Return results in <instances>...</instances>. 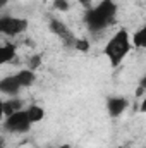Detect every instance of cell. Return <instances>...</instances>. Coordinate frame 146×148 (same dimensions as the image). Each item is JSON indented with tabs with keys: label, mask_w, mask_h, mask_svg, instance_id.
<instances>
[{
	"label": "cell",
	"mask_w": 146,
	"mask_h": 148,
	"mask_svg": "<svg viewBox=\"0 0 146 148\" xmlns=\"http://www.w3.org/2000/svg\"><path fill=\"white\" fill-rule=\"evenodd\" d=\"M117 17V2L115 0H100L95 7H89L84 12V24L88 31L100 33L107 29Z\"/></svg>",
	"instance_id": "cell-1"
},
{
	"label": "cell",
	"mask_w": 146,
	"mask_h": 148,
	"mask_svg": "<svg viewBox=\"0 0 146 148\" xmlns=\"http://www.w3.org/2000/svg\"><path fill=\"white\" fill-rule=\"evenodd\" d=\"M134 47H132V38L129 35V31L126 29V28H120V29H117L110 40L105 43V47H103V55L108 59L110 66L115 69V67H119L122 62H124V59L129 55V52L132 50Z\"/></svg>",
	"instance_id": "cell-2"
},
{
	"label": "cell",
	"mask_w": 146,
	"mask_h": 148,
	"mask_svg": "<svg viewBox=\"0 0 146 148\" xmlns=\"http://www.w3.org/2000/svg\"><path fill=\"white\" fill-rule=\"evenodd\" d=\"M33 126L35 124L31 122L26 109H21V110L14 112L12 115L3 119V129L7 133H12V134H26V133H29V129Z\"/></svg>",
	"instance_id": "cell-3"
},
{
	"label": "cell",
	"mask_w": 146,
	"mask_h": 148,
	"mask_svg": "<svg viewBox=\"0 0 146 148\" xmlns=\"http://www.w3.org/2000/svg\"><path fill=\"white\" fill-rule=\"evenodd\" d=\"M29 28V21L24 17H17V16H2L0 17V33L5 36H17L21 33H24Z\"/></svg>",
	"instance_id": "cell-4"
},
{
	"label": "cell",
	"mask_w": 146,
	"mask_h": 148,
	"mask_svg": "<svg viewBox=\"0 0 146 148\" xmlns=\"http://www.w3.org/2000/svg\"><path fill=\"white\" fill-rule=\"evenodd\" d=\"M48 29H50V33H53L55 36L59 38L64 45L74 47V43H76V40H77V36H74V33L71 31V28H67V24L62 23L60 19L52 17V19L48 21Z\"/></svg>",
	"instance_id": "cell-5"
},
{
	"label": "cell",
	"mask_w": 146,
	"mask_h": 148,
	"mask_svg": "<svg viewBox=\"0 0 146 148\" xmlns=\"http://www.w3.org/2000/svg\"><path fill=\"white\" fill-rule=\"evenodd\" d=\"M129 100L126 98V97H108L107 98V102H105V109L108 112L110 117H119V115H122L124 112L129 109Z\"/></svg>",
	"instance_id": "cell-6"
},
{
	"label": "cell",
	"mask_w": 146,
	"mask_h": 148,
	"mask_svg": "<svg viewBox=\"0 0 146 148\" xmlns=\"http://www.w3.org/2000/svg\"><path fill=\"white\" fill-rule=\"evenodd\" d=\"M21 90H23V86H21V83H19V79H17L16 74L3 76V77L0 79V91H2L3 95H7V97H16Z\"/></svg>",
	"instance_id": "cell-7"
},
{
	"label": "cell",
	"mask_w": 146,
	"mask_h": 148,
	"mask_svg": "<svg viewBox=\"0 0 146 148\" xmlns=\"http://www.w3.org/2000/svg\"><path fill=\"white\" fill-rule=\"evenodd\" d=\"M16 76H17V79H19L23 90H24V88H31V86L36 83V71H33V69H29V67L17 71Z\"/></svg>",
	"instance_id": "cell-8"
},
{
	"label": "cell",
	"mask_w": 146,
	"mask_h": 148,
	"mask_svg": "<svg viewBox=\"0 0 146 148\" xmlns=\"http://www.w3.org/2000/svg\"><path fill=\"white\" fill-rule=\"evenodd\" d=\"M21 109H24V107H23V102H21L19 98H16V97H10L9 100L2 102V112H3V115H5V117L12 115L14 112L21 110Z\"/></svg>",
	"instance_id": "cell-9"
},
{
	"label": "cell",
	"mask_w": 146,
	"mask_h": 148,
	"mask_svg": "<svg viewBox=\"0 0 146 148\" xmlns=\"http://www.w3.org/2000/svg\"><path fill=\"white\" fill-rule=\"evenodd\" d=\"M16 59V47L12 43H5L0 47V64H9L14 62Z\"/></svg>",
	"instance_id": "cell-10"
},
{
	"label": "cell",
	"mask_w": 146,
	"mask_h": 148,
	"mask_svg": "<svg viewBox=\"0 0 146 148\" xmlns=\"http://www.w3.org/2000/svg\"><path fill=\"white\" fill-rule=\"evenodd\" d=\"M132 47L134 48H139V50H145L146 48V24H143L141 28H138L134 33H132Z\"/></svg>",
	"instance_id": "cell-11"
},
{
	"label": "cell",
	"mask_w": 146,
	"mask_h": 148,
	"mask_svg": "<svg viewBox=\"0 0 146 148\" xmlns=\"http://www.w3.org/2000/svg\"><path fill=\"white\" fill-rule=\"evenodd\" d=\"M26 110H28V115H29V119H31L33 124L41 122V121L45 119V115H46L45 109H43L41 105H36V103H31L29 107H26Z\"/></svg>",
	"instance_id": "cell-12"
},
{
	"label": "cell",
	"mask_w": 146,
	"mask_h": 148,
	"mask_svg": "<svg viewBox=\"0 0 146 148\" xmlns=\"http://www.w3.org/2000/svg\"><path fill=\"white\" fill-rule=\"evenodd\" d=\"M52 5H53V9L59 10V12H67V10L71 9V2H69V0H53Z\"/></svg>",
	"instance_id": "cell-13"
},
{
	"label": "cell",
	"mask_w": 146,
	"mask_h": 148,
	"mask_svg": "<svg viewBox=\"0 0 146 148\" xmlns=\"http://www.w3.org/2000/svg\"><path fill=\"white\" fill-rule=\"evenodd\" d=\"M74 48H76L77 52H88V50H89V41H88L86 38H77L76 43H74Z\"/></svg>",
	"instance_id": "cell-14"
},
{
	"label": "cell",
	"mask_w": 146,
	"mask_h": 148,
	"mask_svg": "<svg viewBox=\"0 0 146 148\" xmlns=\"http://www.w3.org/2000/svg\"><path fill=\"white\" fill-rule=\"evenodd\" d=\"M41 64V55H35V57H31V62H29V69H33V71H36V67Z\"/></svg>",
	"instance_id": "cell-15"
},
{
	"label": "cell",
	"mask_w": 146,
	"mask_h": 148,
	"mask_svg": "<svg viewBox=\"0 0 146 148\" xmlns=\"http://www.w3.org/2000/svg\"><path fill=\"white\" fill-rule=\"evenodd\" d=\"M138 84H139V90L136 91V95H139V93L146 91V73L141 76V79H139V83H138Z\"/></svg>",
	"instance_id": "cell-16"
},
{
	"label": "cell",
	"mask_w": 146,
	"mask_h": 148,
	"mask_svg": "<svg viewBox=\"0 0 146 148\" xmlns=\"http://www.w3.org/2000/svg\"><path fill=\"white\" fill-rule=\"evenodd\" d=\"M139 112L141 114H146V97L141 100V103H139Z\"/></svg>",
	"instance_id": "cell-17"
},
{
	"label": "cell",
	"mask_w": 146,
	"mask_h": 148,
	"mask_svg": "<svg viewBox=\"0 0 146 148\" xmlns=\"http://www.w3.org/2000/svg\"><path fill=\"white\" fill-rule=\"evenodd\" d=\"M57 148H72V145L71 143H62V145H59Z\"/></svg>",
	"instance_id": "cell-18"
},
{
	"label": "cell",
	"mask_w": 146,
	"mask_h": 148,
	"mask_svg": "<svg viewBox=\"0 0 146 148\" xmlns=\"http://www.w3.org/2000/svg\"><path fill=\"white\" fill-rule=\"evenodd\" d=\"M7 5V0H0V9H3Z\"/></svg>",
	"instance_id": "cell-19"
},
{
	"label": "cell",
	"mask_w": 146,
	"mask_h": 148,
	"mask_svg": "<svg viewBox=\"0 0 146 148\" xmlns=\"http://www.w3.org/2000/svg\"><path fill=\"white\" fill-rule=\"evenodd\" d=\"M120 148H124V147H120Z\"/></svg>",
	"instance_id": "cell-20"
}]
</instances>
